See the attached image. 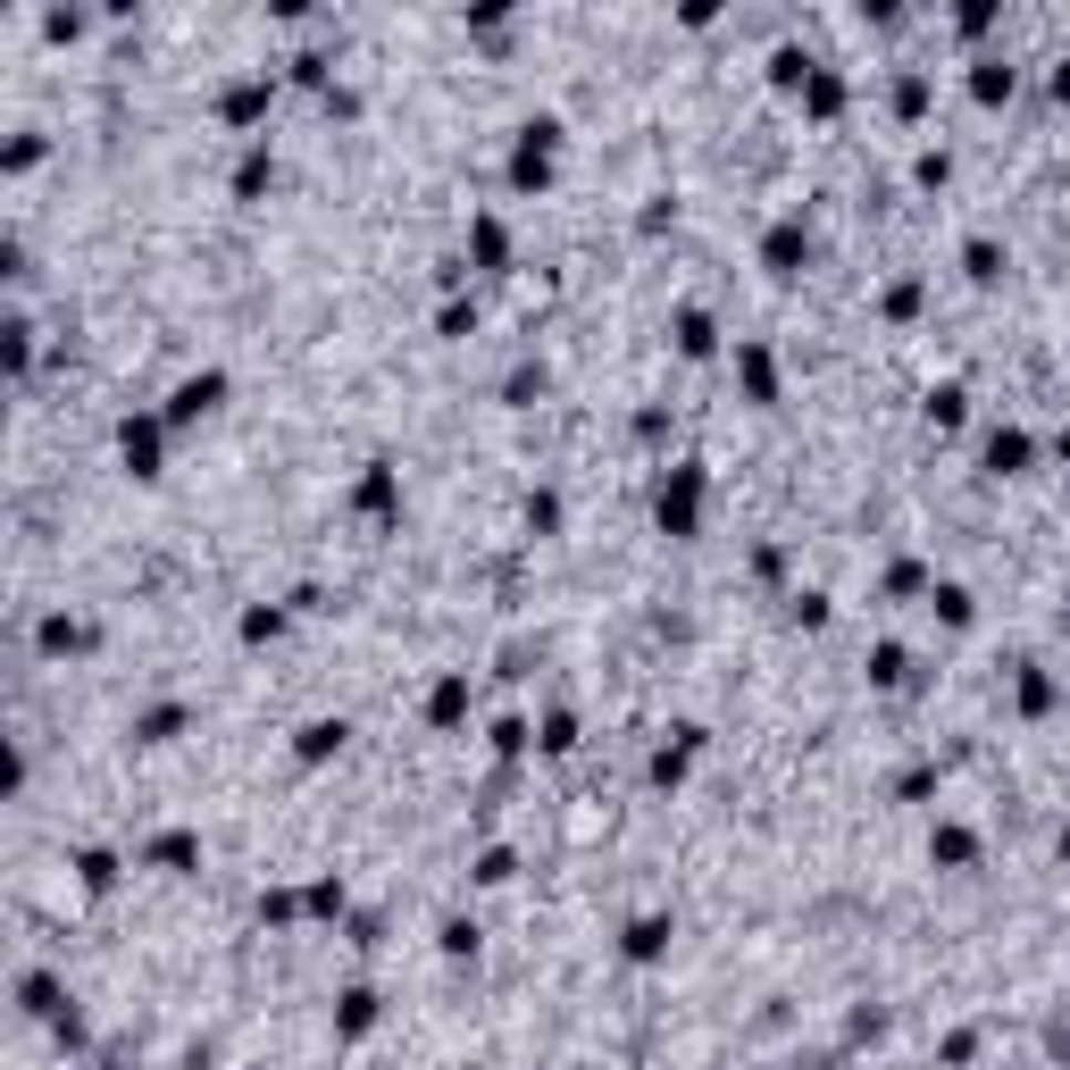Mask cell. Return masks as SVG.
<instances>
[{"label":"cell","mask_w":1070,"mask_h":1070,"mask_svg":"<svg viewBox=\"0 0 1070 1070\" xmlns=\"http://www.w3.org/2000/svg\"><path fill=\"white\" fill-rule=\"evenodd\" d=\"M460 711H469V669H451L444 686H435V695H427V719H435V728H451V719H460Z\"/></svg>","instance_id":"obj_6"},{"label":"cell","mask_w":1070,"mask_h":1070,"mask_svg":"<svg viewBox=\"0 0 1070 1070\" xmlns=\"http://www.w3.org/2000/svg\"><path fill=\"white\" fill-rule=\"evenodd\" d=\"M343 736H352L343 719H310L301 745H293V761H301V770H319V761H335V752H343Z\"/></svg>","instance_id":"obj_4"},{"label":"cell","mask_w":1070,"mask_h":1070,"mask_svg":"<svg viewBox=\"0 0 1070 1070\" xmlns=\"http://www.w3.org/2000/svg\"><path fill=\"white\" fill-rule=\"evenodd\" d=\"M962 385H937V394H928V427H962Z\"/></svg>","instance_id":"obj_13"},{"label":"cell","mask_w":1070,"mask_h":1070,"mask_svg":"<svg viewBox=\"0 0 1070 1070\" xmlns=\"http://www.w3.org/2000/svg\"><path fill=\"white\" fill-rule=\"evenodd\" d=\"M970 277L996 284V277H1004V251H996V243H970Z\"/></svg>","instance_id":"obj_17"},{"label":"cell","mask_w":1070,"mask_h":1070,"mask_svg":"<svg viewBox=\"0 0 1070 1070\" xmlns=\"http://www.w3.org/2000/svg\"><path fill=\"white\" fill-rule=\"evenodd\" d=\"M945 611V627H970V594H962V585H937V594H928Z\"/></svg>","instance_id":"obj_14"},{"label":"cell","mask_w":1070,"mask_h":1070,"mask_svg":"<svg viewBox=\"0 0 1070 1070\" xmlns=\"http://www.w3.org/2000/svg\"><path fill=\"white\" fill-rule=\"evenodd\" d=\"M1020 711H1053V677H1037V669L1020 677Z\"/></svg>","instance_id":"obj_15"},{"label":"cell","mask_w":1070,"mask_h":1070,"mask_svg":"<svg viewBox=\"0 0 1070 1070\" xmlns=\"http://www.w3.org/2000/svg\"><path fill=\"white\" fill-rule=\"evenodd\" d=\"M226 402V368H201V376H185L176 385V402H168V427H193L201 411H218Z\"/></svg>","instance_id":"obj_2"},{"label":"cell","mask_w":1070,"mask_h":1070,"mask_svg":"<svg viewBox=\"0 0 1070 1070\" xmlns=\"http://www.w3.org/2000/svg\"><path fill=\"white\" fill-rule=\"evenodd\" d=\"M75 879L93 886V895H110L117 886V853H75Z\"/></svg>","instance_id":"obj_12"},{"label":"cell","mask_w":1070,"mask_h":1070,"mask_svg":"<svg viewBox=\"0 0 1070 1070\" xmlns=\"http://www.w3.org/2000/svg\"><path fill=\"white\" fill-rule=\"evenodd\" d=\"M1020 460H1029V435H1020V427L987 435V469H996V477H1020Z\"/></svg>","instance_id":"obj_8"},{"label":"cell","mask_w":1070,"mask_h":1070,"mask_svg":"<svg viewBox=\"0 0 1070 1070\" xmlns=\"http://www.w3.org/2000/svg\"><path fill=\"white\" fill-rule=\"evenodd\" d=\"M335 1029H343V1037H368V1029H376V996H368V987H352V996H343Z\"/></svg>","instance_id":"obj_11"},{"label":"cell","mask_w":1070,"mask_h":1070,"mask_svg":"<svg viewBox=\"0 0 1070 1070\" xmlns=\"http://www.w3.org/2000/svg\"><path fill=\"white\" fill-rule=\"evenodd\" d=\"M402 502V486H394V469H385V460H376L368 477H360V510H376V519H385V510Z\"/></svg>","instance_id":"obj_10"},{"label":"cell","mask_w":1070,"mask_h":1070,"mask_svg":"<svg viewBox=\"0 0 1070 1070\" xmlns=\"http://www.w3.org/2000/svg\"><path fill=\"white\" fill-rule=\"evenodd\" d=\"M444 954H477V921H444Z\"/></svg>","instance_id":"obj_18"},{"label":"cell","mask_w":1070,"mask_h":1070,"mask_svg":"<svg viewBox=\"0 0 1070 1070\" xmlns=\"http://www.w3.org/2000/svg\"><path fill=\"white\" fill-rule=\"evenodd\" d=\"M695 502H703V469L695 460H677L669 469V486H661V527H669V536H695Z\"/></svg>","instance_id":"obj_1"},{"label":"cell","mask_w":1070,"mask_h":1070,"mask_svg":"<svg viewBox=\"0 0 1070 1070\" xmlns=\"http://www.w3.org/2000/svg\"><path fill=\"white\" fill-rule=\"evenodd\" d=\"M669 937H677V928L661 921V912H644V921L627 928V962H661V954H669Z\"/></svg>","instance_id":"obj_5"},{"label":"cell","mask_w":1070,"mask_h":1070,"mask_svg":"<svg viewBox=\"0 0 1070 1070\" xmlns=\"http://www.w3.org/2000/svg\"><path fill=\"white\" fill-rule=\"evenodd\" d=\"M711 335H719V326L703 319V310H677V352H686V360H711Z\"/></svg>","instance_id":"obj_9"},{"label":"cell","mask_w":1070,"mask_h":1070,"mask_svg":"<svg viewBox=\"0 0 1070 1070\" xmlns=\"http://www.w3.org/2000/svg\"><path fill=\"white\" fill-rule=\"evenodd\" d=\"M310 912H319V921H335V912H343V879H319V886H310Z\"/></svg>","instance_id":"obj_16"},{"label":"cell","mask_w":1070,"mask_h":1070,"mask_svg":"<svg viewBox=\"0 0 1070 1070\" xmlns=\"http://www.w3.org/2000/svg\"><path fill=\"white\" fill-rule=\"evenodd\" d=\"M159 427H168V418H126V427H117V444H126L134 477H159Z\"/></svg>","instance_id":"obj_3"},{"label":"cell","mask_w":1070,"mask_h":1070,"mask_svg":"<svg viewBox=\"0 0 1070 1070\" xmlns=\"http://www.w3.org/2000/svg\"><path fill=\"white\" fill-rule=\"evenodd\" d=\"M761 260H770V277H794V260H803V226H770V243H761Z\"/></svg>","instance_id":"obj_7"}]
</instances>
